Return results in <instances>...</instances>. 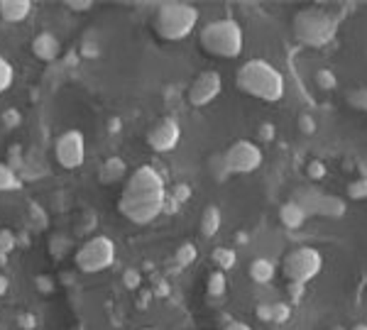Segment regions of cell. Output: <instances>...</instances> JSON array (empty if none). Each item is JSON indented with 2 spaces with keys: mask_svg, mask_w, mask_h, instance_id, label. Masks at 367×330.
Wrapping results in <instances>:
<instances>
[{
  "mask_svg": "<svg viewBox=\"0 0 367 330\" xmlns=\"http://www.w3.org/2000/svg\"><path fill=\"white\" fill-rule=\"evenodd\" d=\"M164 200H167V186L162 174L155 167H140L125 184L120 196V213L137 225H147L164 211Z\"/></svg>",
  "mask_w": 367,
  "mask_h": 330,
  "instance_id": "6da1fadb",
  "label": "cell"
},
{
  "mask_svg": "<svg viewBox=\"0 0 367 330\" xmlns=\"http://www.w3.org/2000/svg\"><path fill=\"white\" fill-rule=\"evenodd\" d=\"M235 83L245 96H252L265 103H277L284 98L286 83L281 71L267 59H250L238 69Z\"/></svg>",
  "mask_w": 367,
  "mask_h": 330,
  "instance_id": "7a4b0ae2",
  "label": "cell"
},
{
  "mask_svg": "<svg viewBox=\"0 0 367 330\" xmlns=\"http://www.w3.org/2000/svg\"><path fill=\"white\" fill-rule=\"evenodd\" d=\"M294 37L306 47H326L338 34V17L321 8H304L294 15Z\"/></svg>",
  "mask_w": 367,
  "mask_h": 330,
  "instance_id": "3957f363",
  "label": "cell"
},
{
  "mask_svg": "<svg viewBox=\"0 0 367 330\" xmlns=\"http://www.w3.org/2000/svg\"><path fill=\"white\" fill-rule=\"evenodd\" d=\"M196 25H199V10L191 3L169 0V3H162L155 12L157 34L162 39H169V42H179V39L189 37Z\"/></svg>",
  "mask_w": 367,
  "mask_h": 330,
  "instance_id": "277c9868",
  "label": "cell"
},
{
  "mask_svg": "<svg viewBox=\"0 0 367 330\" xmlns=\"http://www.w3.org/2000/svg\"><path fill=\"white\" fill-rule=\"evenodd\" d=\"M243 44H245L243 28H240L238 20H230V17L213 20L201 30V47L208 54L221 56V59H235V56H240Z\"/></svg>",
  "mask_w": 367,
  "mask_h": 330,
  "instance_id": "5b68a950",
  "label": "cell"
},
{
  "mask_svg": "<svg viewBox=\"0 0 367 330\" xmlns=\"http://www.w3.org/2000/svg\"><path fill=\"white\" fill-rule=\"evenodd\" d=\"M324 267V257L316 247H297L281 262V271H284L289 284H301L306 287L311 279H316Z\"/></svg>",
  "mask_w": 367,
  "mask_h": 330,
  "instance_id": "8992f818",
  "label": "cell"
},
{
  "mask_svg": "<svg viewBox=\"0 0 367 330\" xmlns=\"http://www.w3.org/2000/svg\"><path fill=\"white\" fill-rule=\"evenodd\" d=\"M299 206L306 211V216H324V218H340L346 216L348 203L333 194H324L319 186H301L294 191V198Z\"/></svg>",
  "mask_w": 367,
  "mask_h": 330,
  "instance_id": "52a82bcc",
  "label": "cell"
},
{
  "mask_svg": "<svg viewBox=\"0 0 367 330\" xmlns=\"http://www.w3.org/2000/svg\"><path fill=\"white\" fill-rule=\"evenodd\" d=\"M115 262V243L106 235H96L88 238L86 243L76 252V267L86 274H96V271L108 269Z\"/></svg>",
  "mask_w": 367,
  "mask_h": 330,
  "instance_id": "ba28073f",
  "label": "cell"
},
{
  "mask_svg": "<svg viewBox=\"0 0 367 330\" xmlns=\"http://www.w3.org/2000/svg\"><path fill=\"white\" fill-rule=\"evenodd\" d=\"M223 157H226V164H228V169H230V174H252L262 167L265 154H262V149H259L255 142L238 140L223 152Z\"/></svg>",
  "mask_w": 367,
  "mask_h": 330,
  "instance_id": "9c48e42d",
  "label": "cell"
},
{
  "mask_svg": "<svg viewBox=\"0 0 367 330\" xmlns=\"http://www.w3.org/2000/svg\"><path fill=\"white\" fill-rule=\"evenodd\" d=\"M221 88H223V79L216 69L201 71L194 79V83L189 86L186 98H189V103L194 105V108H204V105H208L211 101H216Z\"/></svg>",
  "mask_w": 367,
  "mask_h": 330,
  "instance_id": "30bf717a",
  "label": "cell"
},
{
  "mask_svg": "<svg viewBox=\"0 0 367 330\" xmlns=\"http://www.w3.org/2000/svg\"><path fill=\"white\" fill-rule=\"evenodd\" d=\"M57 162L64 169H79L86 157V142L79 130H66L64 135L57 140Z\"/></svg>",
  "mask_w": 367,
  "mask_h": 330,
  "instance_id": "8fae6325",
  "label": "cell"
},
{
  "mask_svg": "<svg viewBox=\"0 0 367 330\" xmlns=\"http://www.w3.org/2000/svg\"><path fill=\"white\" fill-rule=\"evenodd\" d=\"M181 140V127L174 118H162L157 120L155 127L147 132V145L152 147L155 152H172L174 147L179 145Z\"/></svg>",
  "mask_w": 367,
  "mask_h": 330,
  "instance_id": "7c38bea8",
  "label": "cell"
},
{
  "mask_svg": "<svg viewBox=\"0 0 367 330\" xmlns=\"http://www.w3.org/2000/svg\"><path fill=\"white\" fill-rule=\"evenodd\" d=\"M32 54L42 61H54L59 56V39L52 32H39L32 39Z\"/></svg>",
  "mask_w": 367,
  "mask_h": 330,
  "instance_id": "4fadbf2b",
  "label": "cell"
},
{
  "mask_svg": "<svg viewBox=\"0 0 367 330\" xmlns=\"http://www.w3.org/2000/svg\"><path fill=\"white\" fill-rule=\"evenodd\" d=\"M279 220L286 230H299V227H304V223L308 220V216L297 200H286L284 206L279 208Z\"/></svg>",
  "mask_w": 367,
  "mask_h": 330,
  "instance_id": "5bb4252c",
  "label": "cell"
},
{
  "mask_svg": "<svg viewBox=\"0 0 367 330\" xmlns=\"http://www.w3.org/2000/svg\"><path fill=\"white\" fill-rule=\"evenodd\" d=\"M32 10L30 0H0V17L6 22H22Z\"/></svg>",
  "mask_w": 367,
  "mask_h": 330,
  "instance_id": "9a60e30c",
  "label": "cell"
},
{
  "mask_svg": "<svg viewBox=\"0 0 367 330\" xmlns=\"http://www.w3.org/2000/svg\"><path fill=\"white\" fill-rule=\"evenodd\" d=\"M221 223H223L221 208H218V206H206L204 216H201V235H204V238H213V235H218V230H221Z\"/></svg>",
  "mask_w": 367,
  "mask_h": 330,
  "instance_id": "2e32d148",
  "label": "cell"
},
{
  "mask_svg": "<svg viewBox=\"0 0 367 330\" xmlns=\"http://www.w3.org/2000/svg\"><path fill=\"white\" fill-rule=\"evenodd\" d=\"M275 274H277V267H275V262H270V260H255L252 265H250V279H252L255 284H270L272 279H275Z\"/></svg>",
  "mask_w": 367,
  "mask_h": 330,
  "instance_id": "e0dca14e",
  "label": "cell"
},
{
  "mask_svg": "<svg viewBox=\"0 0 367 330\" xmlns=\"http://www.w3.org/2000/svg\"><path fill=\"white\" fill-rule=\"evenodd\" d=\"M206 291H208V296L211 298H221L223 293L228 291V282H226V271L216 269L208 274V279H206Z\"/></svg>",
  "mask_w": 367,
  "mask_h": 330,
  "instance_id": "ac0fdd59",
  "label": "cell"
},
{
  "mask_svg": "<svg viewBox=\"0 0 367 330\" xmlns=\"http://www.w3.org/2000/svg\"><path fill=\"white\" fill-rule=\"evenodd\" d=\"M211 260L216 262L218 269H221V271H228V269H232V267H235V262H238V255H235L230 247H216V249H213Z\"/></svg>",
  "mask_w": 367,
  "mask_h": 330,
  "instance_id": "d6986e66",
  "label": "cell"
},
{
  "mask_svg": "<svg viewBox=\"0 0 367 330\" xmlns=\"http://www.w3.org/2000/svg\"><path fill=\"white\" fill-rule=\"evenodd\" d=\"M22 186V179L8 164L0 162V191H17Z\"/></svg>",
  "mask_w": 367,
  "mask_h": 330,
  "instance_id": "ffe728a7",
  "label": "cell"
},
{
  "mask_svg": "<svg viewBox=\"0 0 367 330\" xmlns=\"http://www.w3.org/2000/svg\"><path fill=\"white\" fill-rule=\"evenodd\" d=\"M208 172H211V176L218 181V184H223V181L230 176V169H228L226 164V157H223V152L221 154H213L211 159H208Z\"/></svg>",
  "mask_w": 367,
  "mask_h": 330,
  "instance_id": "44dd1931",
  "label": "cell"
},
{
  "mask_svg": "<svg viewBox=\"0 0 367 330\" xmlns=\"http://www.w3.org/2000/svg\"><path fill=\"white\" fill-rule=\"evenodd\" d=\"M196 257H199V249H196L194 243H181L177 247V255H174V262H177L179 267H189L196 262Z\"/></svg>",
  "mask_w": 367,
  "mask_h": 330,
  "instance_id": "7402d4cb",
  "label": "cell"
},
{
  "mask_svg": "<svg viewBox=\"0 0 367 330\" xmlns=\"http://www.w3.org/2000/svg\"><path fill=\"white\" fill-rule=\"evenodd\" d=\"M125 174V162L123 159H118V157H113V159H108V162L103 164V181H118L120 176H123Z\"/></svg>",
  "mask_w": 367,
  "mask_h": 330,
  "instance_id": "603a6c76",
  "label": "cell"
},
{
  "mask_svg": "<svg viewBox=\"0 0 367 330\" xmlns=\"http://www.w3.org/2000/svg\"><path fill=\"white\" fill-rule=\"evenodd\" d=\"M289 318H292V306H289V303H284V301L272 303V323L281 325V323H286Z\"/></svg>",
  "mask_w": 367,
  "mask_h": 330,
  "instance_id": "cb8c5ba5",
  "label": "cell"
},
{
  "mask_svg": "<svg viewBox=\"0 0 367 330\" xmlns=\"http://www.w3.org/2000/svg\"><path fill=\"white\" fill-rule=\"evenodd\" d=\"M316 86H321L324 91H333L338 86V79H335V74L330 69H321L316 71Z\"/></svg>",
  "mask_w": 367,
  "mask_h": 330,
  "instance_id": "d4e9b609",
  "label": "cell"
},
{
  "mask_svg": "<svg viewBox=\"0 0 367 330\" xmlns=\"http://www.w3.org/2000/svg\"><path fill=\"white\" fill-rule=\"evenodd\" d=\"M326 174H328V169H326V164L321 162V159H311V162L306 164V176L311 181H324Z\"/></svg>",
  "mask_w": 367,
  "mask_h": 330,
  "instance_id": "484cf974",
  "label": "cell"
},
{
  "mask_svg": "<svg viewBox=\"0 0 367 330\" xmlns=\"http://www.w3.org/2000/svg\"><path fill=\"white\" fill-rule=\"evenodd\" d=\"M348 198L365 200L367 198V179H355L348 184Z\"/></svg>",
  "mask_w": 367,
  "mask_h": 330,
  "instance_id": "4316f807",
  "label": "cell"
},
{
  "mask_svg": "<svg viewBox=\"0 0 367 330\" xmlns=\"http://www.w3.org/2000/svg\"><path fill=\"white\" fill-rule=\"evenodd\" d=\"M12 66H10V61L8 59H3L0 56V93H6L8 88H10V83H12Z\"/></svg>",
  "mask_w": 367,
  "mask_h": 330,
  "instance_id": "83f0119b",
  "label": "cell"
},
{
  "mask_svg": "<svg viewBox=\"0 0 367 330\" xmlns=\"http://www.w3.org/2000/svg\"><path fill=\"white\" fill-rule=\"evenodd\" d=\"M15 245H17L15 233H12V230H8V227H0V249L10 255L12 249H15Z\"/></svg>",
  "mask_w": 367,
  "mask_h": 330,
  "instance_id": "f1b7e54d",
  "label": "cell"
},
{
  "mask_svg": "<svg viewBox=\"0 0 367 330\" xmlns=\"http://www.w3.org/2000/svg\"><path fill=\"white\" fill-rule=\"evenodd\" d=\"M348 98H350V103L355 105L357 110H365V113H367V86H362V88H357V91H353Z\"/></svg>",
  "mask_w": 367,
  "mask_h": 330,
  "instance_id": "f546056e",
  "label": "cell"
},
{
  "mask_svg": "<svg viewBox=\"0 0 367 330\" xmlns=\"http://www.w3.org/2000/svg\"><path fill=\"white\" fill-rule=\"evenodd\" d=\"M20 123H22L20 110H15V108L3 110V125H6V127H17V125H20Z\"/></svg>",
  "mask_w": 367,
  "mask_h": 330,
  "instance_id": "4dcf8cb0",
  "label": "cell"
},
{
  "mask_svg": "<svg viewBox=\"0 0 367 330\" xmlns=\"http://www.w3.org/2000/svg\"><path fill=\"white\" fill-rule=\"evenodd\" d=\"M299 130H301L304 135H313V132H316V120H313L308 113L299 115Z\"/></svg>",
  "mask_w": 367,
  "mask_h": 330,
  "instance_id": "1f68e13d",
  "label": "cell"
},
{
  "mask_svg": "<svg viewBox=\"0 0 367 330\" xmlns=\"http://www.w3.org/2000/svg\"><path fill=\"white\" fill-rule=\"evenodd\" d=\"M275 135H277V130H275V125H272V123L259 125V130H257L259 142H272V140H275Z\"/></svg>",
  "mask_w": 367,
  "mask_h": 330,
  "instance_id": "d6a6232c",
  "label": "cell"
},
{
  "mask_svg": "<svg viewBox=\"0 0 367 330\" xmlns=\"http://www.w3.org/2000/svg\"><path fill=\"white\" fill-rule=\"evenodd\" d=\"M123 282H125V287H128V289H137V287H140V282H142L140 271H137V269H128L123 274Z\"/></svg>",
  "mask_w": 367,
  "mask_h": 330,
  "instance_id": "836d02e7",
  "label": "cell"
},
{
  "mask_svg": "<svg viewBox=\"0 0 367 330\" xmlns=\"http://www.w3.org/2000/svg\"><path fill=\"white\" fill-rule=\"evenodd\" d=\"M8 167H10V169H22V167H25V164H22L20 147H12V149H10V162H8Z\"/></svg>",
  "mask_w": 367,
  "mask_h": 330,
  "instance_id": "e575fe53",
  "label": "cell"
},
{
  "mask_svg": "<svg viewBox=\"0 0 367 330\" xmlns=\"http://www.w3.org/2000/svg\"><path fill=\"white\" fill-rule=\"evenodd\" d=\"M172 196L179 200V203H184V200H186V198L191 196V189H189V186L179 184V186H174V189H172Z\"/></svg>",
  "mask_w": 367,
  "mask_h": 330,
  "instance_id": "d590c367",
  "label": "cell"
},
{
  "mask_svg": "<svg viewBox=\"0 0 367 330\" xmlns=\"http://www.w3.org/2000/svg\"><path fill=\"white\" fill-rule=\"evenodd\" d=\"M66 8H69V10H76V12H83V10H88V8H93V3L91 0H69Z\"/></svg>",
  "mask_w": 367,
  "mask_h": 330,
  "instance_id": "8d00e7d4",
  "label": "cell"
},
{
  "mask_svg": "<svg viewBox=\"0 0 367 330\" xmlns=\"http://www.w3.org/2000/svg\"><path fill=\"white\" fill-rule=\"evenodd\" d=\"M257 318L265 320V323H272V303H259V306H257Z\"/></svg>",
  "mask_w": 367,
  "mask_h": 330,
  "instance_id": "74e56055",
  "label": "cell"
},
{
  "mask_svg": "<svg viewBox=\"0 0 367 330\" xmlns=\"http://www.w3.org/2000/svg\"><path fill=\"white\" fill-rule=\"evenodd\" d=\"M177 211H179V200L174 198L172 194H167V200H164V211H162V213L172 216V213H177Z\"/></svg>",
  "mask_w": 367,
  "mask_h": 330,
  "instance_id": "f35d334b",
  "label": "cell"
},
{
  "mask_svg": "<svg viewBox=\"0 0 367 330\" xmlns=\"http://www.w3.org/2000/svg\"><path fill=\"white\" fill-rule=\"evenodd\" d=\"M289 293H292V298H294L292 303H299V301H301L304 287H301V284H289Z\"/></svg>",
  "mask_w": 367,
  "mask_h": 330,
  "instance_id": "ab89813d",
  "label": "cell"
},
{
  "mask_svg": "<svg viewBox=\"0 0 367 330\" xmlns=\"http://www.w3.org/2000/svg\"><path fill=\"white\" fill-rule=\"evenodd\" d=\"M37 287L47 293V291H52V289H54V284H52V279H49V276H37Z\"/></svg>",
  "mask_w": 367,
  "mask_h": 330,
  "instance_id": "60d3db41",
  "label": "cell"
},
{
  "mask_svg": "<svg viewBox=\"0 0 367 330\" xmlns=\"http://www.w3.org/2000/svg\"><path fill=\"white\" fill-rule=\"evenodd\" d=\"M221 330H252L248 323H240V320H230L228 325H223Z\"/></svg>",
  "mask_w": 367,
  "mask_h": 330,
  "instance_id": "b9f144b4",
  "label": "cell"
},
{
  "mask_svg": "<svg viewBox=\"0 0 367 330\" xmlns=\"http://www.w3.org/2000/svg\"><path fill=\"white\" fill-rule=\"evenodd\" d=\"M20 325H22L25 330H30V328H34V325H37V320H34V316H28V313H25V316H20Z\"/></svg>",
  "mask_w": 367,
  "mask_h": 330,
  "instance_id": "7bdbcfd3",
  "label": "cell"
},
{
  "mask_svg": "<svg viewBox=\"0 0 367 330\" xmlns=\"http://www.w3.org/2000/svg\"><path fill=\"white\" fill-rule=\"evenodd\" d=\"M8 287H10V282H8V276H3L0 274V296L8 291Z\"/></svg>",
  "mask_w": 367,
  "mask_h": 330,
  "instance_id": "ee69618b",
  "label": "cell"
},
{
  "mask_svg": "<svg viewBox=\"0 0 367 330\" xmlns=\"http://www.w3.org/2000/svg\"><path fill=\"white\" fill-rule=\"evenodd\" d=\"M6 265H8V252L0 249V267H6Z\"/></svg>",
  "mask_w": 367,
  "mask_h": 330,
  "instance_id": "f6af8a7d",
  "label": "cell"
},
{
  "mask_svg": "<svg viewBox=\"0 0 367 330\" xmlns=\"http://www.w3.org/2000/svg\"><path fill=\"white\" fill-rule=\"evenodd\" d=\"M353 330H367V323H355L353 325Z\"/></svg>",
  "mask_w": 367,
  "mask_h": 330,
  "instance_id": "bcb514c9",
  "label": "cell"
},
{
  "mask_svg": "<svg viewBox=\"0 0 367 330\" xmlns=\"http://www.w3.org/2000/svg\"><path fill=\"white\" fill-rule=\"evenodd\" d=\"M330 330H346V328H343V325H333Z\"/></svg>",
  "mask_w": 367,
  "mask_h": 330,
  "instance_id": "7dc6e473",
  "label": "cell"
},
{
  "mask_svg": "<svg viewBox=\"0 0 367 330\" xmlns=\"http://www.w3.org/2000/svg\"><path fill=\"white\" fill-rule=\"evenodd\" d=\"M145 330H150V328H145Z\"/></svg>",
  "mask_w": 367,
  "mask_h": 330,
  "instance_id": "c3c4849f",
  "label": "cell"
}]
</instances>
